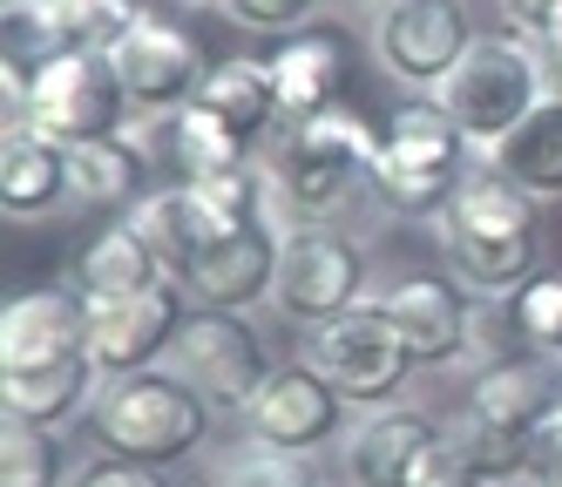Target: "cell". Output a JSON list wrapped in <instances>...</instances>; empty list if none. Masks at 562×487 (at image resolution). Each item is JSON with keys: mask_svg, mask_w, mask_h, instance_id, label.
<instances>
[{"mask_svg": "<svg viewBox=\"0 0 562 487\" xmlns=\"http://www.w3.org/2000/svg\"><path fill=\"white\" fill-rule=\"evenodd\" d=\"M488 170H502L529 196H562V95H549L521 129H508L488 149Z\"/></svg>", "mask_w": 562, "mask_h": 487, "instance_id": "cell-25", "label": "cell"}, {"mask_svg": "<svg viewBox=\"0 0 562 487\" xmlns=\"http://www.w3.org/2000/svg\"><path fill=\"white\" fill-rule=\"evenodd\" d=\"M448 271L481 298H521L536 271V196L515 190L502 170H474L454 203L434 217Z\"/></svg>", "mask_w": 562, "mask_h": 487, "instance_id": "cell-1", "label": "cell"}, {"mask_svg": "<svg viewBox=\"0 0 562 487\" xmlns=\"http://www.w3.org/2000/svg\"><path fill=\"white\" fill-rule=\"evenodd\" d=\"M95 386H109L95 373V359H75V365H55V373L0 380V406H8V420H27V427H68L95 414Z\"/></svg>", "mask_w": 562, "mask_h": 487, "instance_id": "cell-24", "label": "cell"}, {"mask_svg": "<svg viewBox=\"0 0 562 487\" xmlns=\"http://www.w3.org/2000/svg\"><path fill=\"white\" fill-rule=\"evenodd\" d=\"M278 244H285V230H271L258 217L245 230H231L217 251H204L177 284L190 292L196 312H251L258 298H271V284H278Z\"/></svg>", "mask_w": 562, "mask_h": 487, "instance_id": "cell-16", "label": "cell"}, {"mask_svg": "<svg viewBox=\"0 0 562 487\" xmlns=\"http://www.w3.org/2000/svg\"><path fill=\"white\" fill-rule=\"evenodd\" d=\"M196 109H211L245 149L271 129L278 115H285V109H278V75H271V61H251V55L217 61L204 75V89H196Z\"/></svg>", "mask_w": 562, "mask_h": 487, "instance_id": "cell-23", "label": "cell"}, {"mask_svg": "<svg viewBox=\"0 0 562 487\" xmlns=\"http://www.w3.org/2000/svg\"><path fill=\"white\" fill-rule=\"evenodd\" d=\"M136 224H143V237L156 244V258L170 264V278H183L204 251H217L231 230H245L204 183H170V190H156L143 211H136Z\"/></svg>", "mask_w": 562, "mask_h": 487, "instance_id": "cell-17", "label": "cell"}, {"mask_svg": "<svg viewBox=\"0 0 562 487\" xmlns=\"http://www.w3.org/2000/svg\"><path fill=\"white\" fill-rule=\"evenodd\" d=\"M468 41H474V27H468L461 0H393L373 21V48H380L386 75L407 81V89H427V95L454 75Z\"/></svg>", "mask_w": 562, "mask_h": 487, "instance_id": "cell-14", "label": "cell"}, {"mask_svg": "<svg viewBox=\"0 0 562 487\" xmlns=\"http://www.w3.org/2000/svg\"><path fill=\"white\" fill-rule=\"evenodd\" d=\"M55 14H61V34H68V48H95L109 55L115 41H123L136 27V0H55Z\"/></svg>", "mask_w": 562, "mask_h": 487, "instance_id": "cell-31", "label": "cell"}, {"mask_svg": "<svg viewBox=\"0 0 562 487\" xmlns=\"http://www.w3.org/2000/svg\"><path fill=\"white\" fill-rule=\"evenodd\" d=\"M373 162H380V129L359 109L339 102L326 115L299 122V129L278 143L271 190L292 217H333L359 183H373Z\"/></svg>", "mask_w": 562, "mask_h": 487, "instance_id": "cell-5", "label": "cell"}, {"mask_svg": "<svg viewBox=\"0 0 562 487\" xmlns=\"http://www.w3.org/2000/svg\"><path fill=\"white\" fill-rule=\"evenodd\" d=\"M170 373L190 380L217 414H245L278 365L265 359V339L245 325V312H190L183 339L170 352Z\"/></svg>", "mask_w": 562, "mask_h": 487, "instance_id": "cell-9", "label": "cell"}, {"mask_svg": "<svg viewBox=\"0 0 562 487\" xmlns=\"http://www.w3.org/2000/svg\"><path fill=\"white\" fill-rule=\"evenodd\" d=\"M326 0H224V14L231 21H245V27H265V34H299Z\"/></svg>", "mask_w": 562, "mask_h": 487, "instance_id": "cell-34", "label": "cell"}, {"mask_svg": "<svg viewBox=\"0 0 562 487\" xmlns=\"http://www.w3.org/2000/svg\"><path fill=\"white\" fill-rule=\"evenodd\" d=\"M555 380L542 373V365H488L468 399H461V414H454V446L474 461V474L502 487V480H529V461H536V433L549 420V406H555Z\"/></svg>", "mask_w": 562, "mask_h": 487, "instance_id": "cell-4", "label": "cell"}, {"mask_svg": "<svg viewBox=\"0 0 562 487\" xmlns=\"http://www.w3.org/2000/svg\"><path fill=\"white\" fill-rule=\"evenodd\" d=\"M211 414L217 406L196 393L190 380L149 365V373H130V380H109L95 393V433H102V454H123V461H143V467H177L190 461L211 433Z\"/></svg>", "mask_w": 562, "mask_h": 487, "instance_id": "cell-3", "label": "cell"}, {"mask_svg": "<svg viewBox=\"0 0 562 487\" xmlns=\"http://www.w3.org/2000/svg\"><path fill=\"white\" fill-rule=\"evenodd\" d=\"M407 487H488V480H481L474 474V461L461 454V446H454V433H440L434 446H427V454L414 461V474H407Z\"/></svg>", "mask_w": 562, "mask_h": 487, "instance_id": "cell-33", "label": "cell"}, {"mask_svg": "<svg viewBox=\"0 0 562 487\" xmlns=\"http://www.w3.org/2000/svg\"><path fill=\"white\" fill-rule=\"evenodd\" d=\"M136 177H143V156L123 136H102V143H75L68 149V196L75 203L115 211V203L136 196Z\"/></svg>", "mask_w": 562, "mask_h": 487, "instance_id": "cell-27", "label": "cell"}, {"mask_svg": "<svg viewBox=\"0 0 562 487\" xmlns=\"http://www.w3.org/2000/svg\"><path fill=\"white\" fill-rule=\"evenodd\" d=\"M68 196V149L34 136V129H8L0 136V211L8 217H48Z\"/></svg>", "mask_w": 562, "mask_h": 487, "instance_id": "cell-22", "label": "cell"}, {"mask_svg": "<svg viewBox=\"0 0 562 487\" xmlns=\"http://www.w3.org/2000/svg\"><path fill=\"white\" fill-rule=\"evenodd\" d=\"M245 427L258 446H278V454H318L346 433V393L318 373V365H278L265 380V393L245 406Z\"/></svg>", "mask_w": 562, "mask_h": 487, "instance_id": "cell-13", "label": "cell"}, {"mask_svg": "<svg viewBox=\"0 0 562 487\" xmlns=\"http://www.w3.org/2000/svg\"><path fill=\"white\" fill-rule=\"evenodd\" d=\"M440 440V427L414 406H380L352 427V446H346V480L352 487H407L414 461Z\"/></svg>", "mask_w": 562, "mask_h": 487, "instance_id": "cell-20", "label": "cell"}, {"mask_svg": "<svg viewBox=\"0 0 562 487\" xmlns=\"http://www.w3.org/2000/svg\"><path fill=\"white\" fill-rule=\"evenodd\" d=\"M305 359L346 393V406H367V414L393 406V393L407 386V373H414V352H407V339H400L386 298H359L333 325H318Z\"/></svg>", "mask_w": 562, "mask_h": 487, "instance_id": "cell-8", "label": "cell"}, {"mask_svg": "<svg viewBox=\"0 0 562 487\" xmlns=\"http://www.w3.org/2000/svg\"><path fill=\"white\" fill-rule=\"evenodd\" d=\"M170 278V264L156 258V244L143 237V224H109L82 258H75V284L89 305H109V298H136V292H156Z\"/></svg>", "mask_w": 562, "mask_h": 487, "instance_id": "cell-21", "label": "cell"}, {"mask_svg": "<svg viewBox=\"0 0 562 487\" xmlns=\"http://www.w3.org/2000/svg\"><path fill=\"white\" fill-rule=\"evenodd\" d=\"M204 487H326V480H318V467L305 454H278V446L251 440V446H231Z\"/></svg>", "mask_w": 562, "mask_h": 487, "instance_id": "cell-30", "label": "cell"}, {"mask_svg": "<svg viewBox=\"0 0 562 487\" xmlns=\"http://www.w3.org/2000/svg\"><path fill=\"white\" fill-rule=\"evenodd\" d=\"M164 156H170V170H177L183 183H211V177L237 170V162H251V149L237 143L211 109H196V102L164 122Z\"/></svg>", "mask_w": 562, "mask_h": 487, "instance_id": "cell-26", "label": "cell"}, {"mask_svg": "<svg viewBox=\"0 0 562 487\" xmlns=\"http://www.w3.org/2000/svg\"><path fill=\"white\" fill-rule=\"evenodd\" d=\"M115 75H123V89L136 102V115H177L196 102V89H204V48H196V34L170 14H156L143 8L136 27L109 48Z\"/></svg>", "mask_w": 562, "mask_h": 487, "instance_id": "cell-11", "label": "cell"}, {"mask_svg": "<svg viewBox=\"0 0 562 487\" xmlns=\"http://www.w3.org/2000/svg\"><path fill=\"white\" fill-rule=\"evenodd\" d=\"M183 284L164 278L156 292H136V298H109V305H89V359L102 380H130V373H149L156 359H170L177 339H183Z\"/></svg>", "mask_w": 562, "mask_h": 487, "instance_id": "cell-12", "label": "cell"}, {"mask_svg": "<svg viewBox=\"0 0 562 487\" xmlns=\"http://www.w3.org/2000/svg\"><path fill=\"white\" fill-rule=\"evenodd\" d=\"M502 21L515 27V34H542L549 21H562V0H502Z\"/></svg>", "mask_w": 562, "mask_h": 487, "instance_id": "cell-37", "label": "cell"}, {"mask_svg": "<svg viewBox=\"0 0 562 487\" xmlns=\"http://www.w3.org/2000/svg\"><path fill=\"white\" fill-rule=\"evenodd\" d=\"M130 115H136V102L123 89V75L95 48H68V55L34 68V95H27V129L34 136L75 149V143L123 136Z\"/></svg>", "mask_w": 562, "mask_h": 487, "instance_id": "cell-7", "label": "cell"}, {"mask_svg": "<svg viewBox=\"0 0 562 487\" xmlns=\"http://www.w3.org/2000/svg\"><path fill=\"white\" fill-rule=\"evenodd\" d=\"M89 359V298L82 292H21L0 312V380L55 373Z\"/></svg>", "mask_w": 562, "mask_h": 487, "instance_id": "cell-15", "label": "cell"}, {"mask_svg": "<svg viewBox=\"0 0 562 487\" xmlns=\"http://www.w3.org/2000/svg\"><path fill=\"white\" fill-rule=\"evenodd\" d=\"M529 487H562V399L549 406V420L536 433V461H529Z\"/></svg>", "mask_w": 562, "mask_h": 487, "instance_id": "cell-36", "label": "cell"}, {"mask_svg": "<svg viewBox=\"0 0 562 487\" xmlns=\"http://www.w3.org/2000/svg\"><path fill=\"white\" fill-rule=\"evenodd\" d=\"M536 48H542V61H549V75L562 81V21H549V27L536 34Z\"/></svg>", "mask_w": 562, "mask_h": 487, "instance_id": "cell-38", "label": "cell"}, {"mask_svg": "<svg viewBox=\"0 0 562 487\" xmlns=\"http://www.w3.org/2000/svg\"><path fill=\"white\" fill-rule=\"evenodd\" d=\"M183 8H196V0H183Z\"/></svg>", "mask_w": 562, "mask_h": 487, "instance_id": "cell-39", "label": "cell"}, {"mask_svg": "<svg viewBox=\"0 0 562 487\" xmlns=\"http://www.w3.org/2000/svg\"><path fill=\"white\" fill-rule=\"evenodd\" d=\"M0 34H8V55H0V61H14L27 75L42 61H55V55H68L55 0H0Z\"/></svg>", "mask_w": 562, "mask_h": 487, "instance_id": "cell-29", "label": "cell"}, {"mask_svg": "<svg viewBox=\"0 0 562 487\" xmlns=\"http://www.w3.org/2000/svg\"><path fill=\"white\" fill-rule=\"evenodd\" d=\"M549 102V61L529 34L495 27V34H474L468 55L454 61V75L434 89V109L468 136V149L488 156L508 129H521L536 109Z\"/></svg>", "mask_w": 562, "mask_h": 487, "instance_id": "cell-2", "label": "cell"}, {"mask_svg": "<svg viewBox=\"0 0 562 487\" xmlns=\"http://www.w3.org/2000/svg\"><path fill=\"white\" fill-rule=\"evenodd\" d=\"M515 325H521V339L536 352L562 359V271H542L529 292L515 298Z\"/></svg>", "mask_w": 562, "mask_h": 487, "instance_id": "cell-32", "label": "cell"}, {"mask_svg": "<svg viewBox=\"0 0 562 487\" xmlns=\"http://www.w3.org/2000/svg\"><path fill=\"white\" fill-rule=\"evenodd\" d=\"M386 312L400 325V339H407L414 365H454L474 346V318L448 278H400L386 292Z\"/></svg>", "mask_w": 562, "mask_h": 487, "instance_id": "cell-18", "label": "cell"}, {"mask_svg": "<svg viewBox=\"0 0 562 487\" xmlns=\"http://www.w3.org/2000/svg\"><path fill=\"white\" fill-rule=\"evenodd\" d=\"M61 487H164V474L143 467V461H123V454H89L75 461Z\"/></svg>", "mask_w": 562, "mask_h": 487, "instance_id": "cell-35", "label": "cell"}, {"mask_svg": "<svg viewBox=\"0 0 562 487\" xmlns=\"http://www.w3.org/2000/svg\"><path fill=\"white\" fill-rule=\"evenodd\" d=\"M468 136L454 129L434 102L400 109L380 129V162H373V190L407 217H440L468 183Z\"/></svg>", "mask_w": 562, "mask_h": 487, "instance_id": "cell-6", "label": "cell"}, {"mask_svg": "<svg viewBox=\"0 0 562 487\" xmlns=\"http://www.w3.org/2000/svg\"><path fill=\"white\" fill-rule=\"evenodd\" d=\"M61 480H68V454L55 427H27V420L0 427V487H61Z\"/></svg>", "mask_w": 562, "mask_h": 487, "instance_id": "cell-28", "label": "cell"}, {"mask_svg": "<svg viewBox=\"0 0 562 487\" xmlns=\"http://www.w3.org/2000/svg\"><path fill=\"white\" fill-rule=\"evenodd\" d=\"M271 75H278V109H285L292 129L339 109V95H346V34L339 27H299L285 48L271 55Z\"/></svg>", "mask_w": 562, "mask_h": 487, "instance_id": "cell-19", "label": "cell"}, {"mask_svg": "<svg viewBox=\"0 0 562 487\" xmlns=\"http://www.w3.org/2000/svg\"><path fill=\"white\" fill-rule=\"evenodd\" d=\"M359 278H367V264H359V251L326 230V224H299L285 230V244H278V284H271V305L285 312L292 325H333L339 312L359 305Z\"/></svg>", "mask_w": 562, "mask_h": 487, "instance_id": "cell-10", "label": "cell"}]
</instances>
